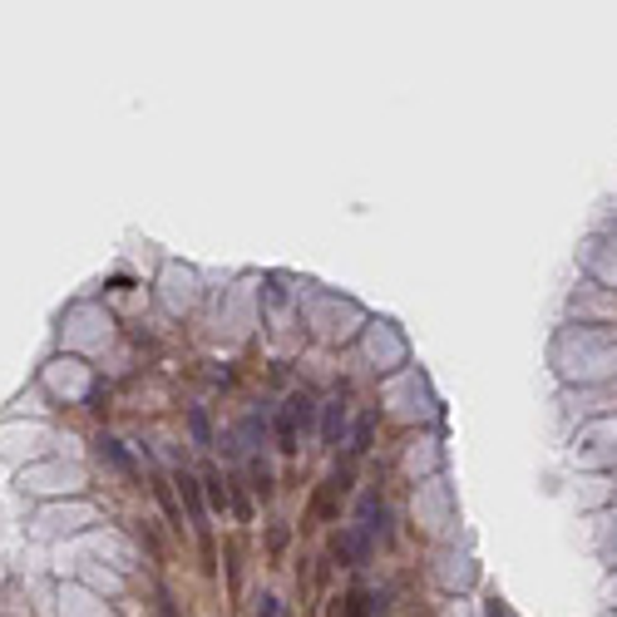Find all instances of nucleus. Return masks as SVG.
<instances>
[{
  "label": "nucleus",
  "mask_w": 617,
  "mask_h": 617,
  "mask_svg": "<svg viewBox=\"0 0 617 617\" xmlns=\"http://www.w3.org/2000/svg\"><path fill=\"white\" fill-rule=\"evenodd\" d=\"M484 617H514V613H509V603H504V597H489V603H484Z\"/></svg>",
  "instance_id": "10"
},
{
  "label": "nucleus",
  "mask_w": 617,
  "mask_h": 617,
  "mask_svg": "<svg viewBox=\"0 0 617 617\" xmlns=\"http://www.w3.org/2000/svg\"><path fill=\"white\" fill-rule=\"evenodd\" d=\"M277 445H282V455H297V420L287 410L277 415Z\"/></svg>",
  "instance_id": "6"
},
{
  "label": "nucleus",
  "mask_w": 617,
  "mask_h": 617,
  "mask_svg": "<svg viewBox=\"0 0 617 617\" xmlns=\"http://www.w3.org/2000/svg\"><path fill=\"white\" fill-rule=\"evenodd\" d=\"M99 455H104V459H109V465H114L124 479H139V465H134V455H128V449L119 445L114 435H99Z\"/></svg>",
  "instance_id": "3"
},
{
  "label": "nucleus",
  "mask_w": 617,
  "mask_h": 617,
  "mask_svg": "<svg viewBox=\"0 0 617 617\" xmlns=\"http://www.w3.org/2000/svg\"><path fill=\"white\" fill-rule=\"evenodd\" d=\"M173 484H178L183 504H188V523H193V533H198V543H202V558H208V568H213V533H208V504H202V479L178 474Z\"/></svg>",
  "instance_id": "1"
},
{
  "label": "nucleus",
  "mask_w": 617,
  "mask_h": 617,
  "mask_svg": "<svg viewBox=\"0 0 617 617\" xmlns=\"http://www.w3.org/2000/svg\"><path fill=\"white\" fill-rule=\"evenodd\" d=\"M366 613H371V593L351 588V593H346V617H366Z\"/></svg>",
  "instance_id": "7"
},
{
  "label": "nucleus",
  "mask_w": 617,
  "mask_h": 617,
  "mask_svg": "<svg viewBox=\"0 0 617 617\" xmlns=\"http://www.w3.org/2000/svg\"><path fill=\"white\" fill-rule=\"evenodd\" d=\"M159 504H163V514H169L173 523H183V519H178V504H173V489H169V484H159Z\"/></svg>",
  "instance_id": "9"
},
{
  "label": "nucleus",
  "mask_w": 617,
  "mask_h": 617,
  "mask_svg": "<svg viewBox=\"0 0 617 617\" xmlns=\"http://www.w3.org/2000/svg\"><path fill=\"white\" fill-rule=\"evenodd\" d=\"M366 445H371V425H366V420H361V425H356V455H366Z\"/></svg>",
  "instance_id": "11"
},
{
  "label": "nucleus",
  "mask_w": 617,
  "mask_h": 617,
  "mask_svg": "<svg viewBox=\"0 0 617 617\" xmlns=\"http://www.w3.org/2000/svg\"><path fill=\"white\" fill-rule=\"evenodd\" d=\"M341 425H346V405L331 400V405H326V420H321V445H336V440H341Z\"/></svg>",
  "instance_id": "5"
},
{
  "label": "nucleus",
  "mask_w": 617,
  "mask_h": 617,
  "mask_svg": "<svg viewBox=\"0 0 617 617\" xmlns=\"http://www.w3.org/2000/svg\"><path fill=\"white\" fill-rule=\"evenodd\" d=\"M202 494H208V504H213V509H227V504H233V489L223 484V474H218V469H208V474H202Z\"/></svg>",
  "instance_id": "4"
},
{
  "label": "nucleus",
  "mask_w": 617,
  "mask_h": 617,
  "mask_svg": "<svg viewBox=\"0 0 617 617\" xmlns=\"http://www.w3.org/2000/svg\"><path fill=\"white\" fill-rule=\"evenodd\" d=\"M356 529H361L371 543L385 539V504L375 499V494H366V499H361V519H356Z\"/></svg>",
  "instance_id": "2"
},
{
  "label": "nucleus",
  "mask_w": 617,
  "mask_h": 617,
  "mask_svg": "<svg viewBox=\"0 0 617 617\" xmlns=\"http://www.w3.org/2000/svg\"><path fill=\"white\" fill-rule=\"evenodd\" d=\"M257 617H277V597L262 593V603H257Z\"/></svg>",
  "instance_id": "12"
},
{
  "label": "nucleus",
  "mask_w": 617,
  "mask_h": 617,
  "mask_svg": "<svg viewBox=\"0 0 617 617\" xmlns=\"http://www.w3.org/2000/svg\"><path fill=\"white\" fill-rule=\"evenodd\" d=\"M188 425H193V440H198V445H213V425H208V415H202V410H193Z\"/></svg>",
  "instance_id": "8"
}]
</instances>
